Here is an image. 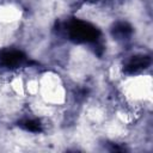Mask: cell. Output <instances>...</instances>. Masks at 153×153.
I'll list each match as a JSON object with an SVG mask.
<instances>
[{
  "label": "cell",
  "instance_id": "3",
  "mask_svg": "<svg viewBox=\"0 0 153 153\" xmlns=\"http://www.w3.org/2000/svg\"><path fill=\"white\" fill-rule=\"evenodd\" d=\"M149 65H151V57L149 56H146V55L133 56L130 59V61L124 66V72L133 74V73H136L139 71L147 68Z\"/></svg>",
  "mask_w": 153,
  "mask_h": 153
},
{
  "label": "cell",
  "instance_id": "5",
  "mask_svg": "<svg viewBox=\"0 0 153 153\" xmlns=\"http://www.w3.org/2000/svg\"><path fill=\"white\" fill-rule=\"evenodd\" d=\"M26 130L29 131H41V124L38 121H35V120H29V121H25L23 124H22Z\"/></svg>",
  "mask_w": 153,
  "mask_h": 153
},
{
  "label": "cell",
  "instance_id": "2",
  "mask_svg": "<svg viewBox=\"0 0 153 153\" xmlns=\"http://www.w3.org/2000/svg\"><path fill=\"white\" fill-rule=\"evenodd\" d=\"M25 61V55L18 50H8L0 54V63L6 67H17Z\"/></svg>",
  "mask_w": 153,
  "mask_h": 153
},
{
  "label": "cell",
  "instance_id": "4",
  "mask_svg": "<svg viewBox=\"0 0 153 153\" xmlns=\"http://www.w3.org/2000/svg\"><path fill=\"white\" fill-rule=\"evenodd\" d=\"M131 26L127 23H117L114 29H112V35L118 37V38H124L128 37L131 33Z\"/></svg>",
  "mask_w": 153,
  "mask_h": 153
},
{
  "label": "cell",
  "instance_id": "1",
  "mask_svg": "<svg viewBox=\"0 0 153 153\" xmlns=\"http://www.w3.org/2000/svg\"><path fill=\"white\" fill-rule=\"evenodd\" d=\"M68 35L73 42L85 43V42H94L99 37L100 32L92 24L74 19L68 25Z\"/></svg>",
  "mask_w": 153,
  "mask_h": 153
}]
</instances>
